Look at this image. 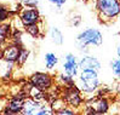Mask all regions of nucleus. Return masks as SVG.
<instances>
[{
	"label": "nucleus",
	"instance_id": "obj_1",
	"mask_svg": "<svg viewBox=\"0 0 120 115\" xmlns=\"http://www.w3.org/2000/svg\"><path fill=\"white\" fill-rule=\"evenodd\" d=\"M75 85L82 92L84 96H86L89 99L92 98V96L101 87V79L98 75V71L80 70L79 76L75 80Z\"/></svg>",
	"mask_w": 120,
	"mask_h": 115
},
{
	"label": "nucleus",
	"instance_id": "obj_2",
	"mask_svg": "<svg viewBox=\"0 0 120 115\" xmlns=\"http://www.w3.org/2000/svg\"><path fill=\"white\" fill-rule=\"evenodd\" d=\"M103 42V34L97 28H86L76 37L78 50L82 55H87L91 47H100Z\"/></svg>",
	"mask_w": 120,
	"mask_h": 115
},
{
	"label": "nucleus",
	"instance_id": "obj_3",
	"mask_svg": "<svg viewBox=\"0 0 120 115\" xmlns=\"http://www.w3.org/2000/svg\"><path fill=\"white\" fill-rule=\"evenodd\" d=\"M98 17L103 23H109L120 15V0H96Z\"/></svg>",
	"mask_w": 120,
	"mask_h": 115
},
{
	"label": "nucleus",
	"instance_id": "obj_4",
	"mask_svg": "<svg viewBox=\"0 0 120 115\" xmlns=\"http://www.w3.org/2000/svg\"><path fill=\"white\" fill-rule=\"evenodd\" d=\"M62 99L64 100L67 107H70L73 109L79 110L82 104L86 102L85 96H82V92L78 89V86L74 84L72 86H66L62 91Z\"/></svg>",
	"mask_w": 120,
	"mask_h": 115
},
{
	"label": "nucleus",
	"instance_id": "obj_5",
	"mask_svg": "<svg viewBox=\"0 0 120 115\" xmlns=\"http://www.w3.org/2000/svg\"><path fill=\"white\" fill-rule=\"evenodd\" d=\"M28 82L40 91L49 92L53 89L55 78L50 73H46V71H35L29 76Z\"/></svg>",
	"mask_w": 120,
	"mask_h": 115
},
{
	"label": "nucleus",
	"instance_id": "obj_6",
	"mask_svg": "<svg viewBox=\"0 0 120 115\" xmlns=\"http://www.w3.org/2000/svg\"><path fill=\"white\" fill-rule=\"evenodd\" d=\"M62 70L63 73L68 74L72 76L74 80L79 76L80 68H79V59L76 58V56L72 52H68L63 57V63H62Z\"/></svg>",
	"mask_w": 120,
	"mask_h": 115
},
{
	"label": "nucleus",
	"instance_id": "obj_7",
	"mask_svg": "<svg viewBox=\"0 0 120 115\" xmlns=\"http://www.w3.org/2000/svg\"><path fill=\"white\" fill-rule=\"evenodd\" d=\"M19 21L23 27H29L40 23L41 16L37 7H24L19 11Z\"/></svg>",
	"mask_w": 120,
	"mask_h": 115
},
{
	"label": "nucleus",
	"instance_id": "obj_8",
	"mask_svg": "<svg viewBox=\"0 0 120 115\" xmlns=\"http://www.w3.org/2000/svg\"><path fill=\"white\" fill-rule=\"evenodd\" d=\"M86 104L92 108L96 113L101 114V115H105L110 109L109 99L107 97H103V96H97V97L90 98L86 100Z\"/></svg>",
	"mask_w": 120,
	"mask_h": 115
},
{
	"label": "nucleus",
	"instance_id": "obj_9",
	"mask_svg": "<svg viewBox=\"0 0 120 115\" xmlns=\"http://www.w3.org/2000/svg\"><path fill=\"white\" fill-rule=\"evenodd\" d=\"M79 68L80 70H94L100 71L102 69V62L92 55H82L79 59Z\"/></svg>",
	"mask_w": 120,
	"mask_h": 115
},
{
	"label": "nucleus",
	"instance_id": "obj_10",
	"mask_svg": "<svg viewBox=\"0 0 120 115\" xmlns=\"http://www.w3.org/2000/svg\"><path fill=\"white\" fill-rule=\"evenodd\" d=\"M28 98V95L27 92H21V93H17V95L12 96L8 102H6V109H9L11 111H13L15 114H18L21 115V111H22V108H23V104H24V100Z\"/></svg>",
	"mask_w": 120,
	"mask_h": 115
},
{
	"label": "nucleus",
	"instance_id": "obj_11",
	"mask_svg": "<svg viewBox=\"0 0 120 115\" xmlns=\"http://www.w3.org/2000/svg\"><path fill=\"white\" fill-rule=\"evenodd\" d=\"M47 103L44 102H39V100H35L30 97H28L24 100V104L22 108V111H21V115H37L39 114L41 110L44 109V107Z\"/></svg>",
	"mask_w": 120,
	"mask_h": 115
},
{
	"label": "nucleus",
	"instance_id": "obj_12",
	"mask_svg": "<svg viewBox=\"0 0 120 115\" xmlns=\"http://www.w3.org/2000/svg\"><path fill=\"white\" fill-rule=\"evenodd\" d=\"M19 50H21V47L15 45V44H12V42L9 44V45H6L1 51L3 61L8 62V63H11V64L17 63L18 56H19Z\"/></svg>",
	"mask_w": 120,
	"mask_h": 115
},
{
	"label": "nucleus",
	"instance_id": "obj_13",
	"mask_svg": "<svg viewBox=\"0 0 120 115\" xmlns=\"http://www.w3.org/2000/svg\"><path fill=\"white\" fill-rule=\"evenodd\" d=\"M58 57L55 52H46L44 56V64H45V68L46 70H55L56 67L58 64Z\"/></svg>",
	"mask_w": 120,
	"mask_h": 115
},
{
	"label": "nucleus",
	"instance_id": "obj_14",
	"mask_svg": "<svg viewBox=\"0 0 120 115\" xmlns=\"http://www.w3.org/2000/svg\"><path fill=\"white\" fill-rule=\"evenodd\" d=\"M12 33V26L8 22L0 23V45L5 44L10 38Z\"/></svg>",
	"mask_w": 120,
	"mask_h": 115
},
{
	"label": "nucleus",
	"instance_id": "obj_15",
	"mask_svg": "<svg viewBox=\"0 0 120 115\" xmlns=\"http://www.w3.org/2000/svg\"><path fill=\"white\" fill-rule=\"evenodd\" d=\"M49 35H50V39H51V41L53 42L55 45H62L63 44L64 38H63L62 32L58 29L57 27H51L50 30H49Z\"/></svg>",
	"mask_w": 120,
	"mask_h": 115
},
{
	"label": "nucleus",
	"instance_id": "obj_16",
	"mask_svg": "<svg viewBox=\"0 0 120 115\" xmlns=\"http://www.w3.org/2000/svg\"><path fill=\"white\" fill-rule=\"evenodd\" d=\"M109 67L112 70V75L114 76L115 80H118L120 82V58L116 57V58H113L109 63Z\"/></svg>",
	"mask_w": 120,
	"mask_h": 115
},
{
	"label": "nucleus",
	"instance_id": "obj_17",
	"mask_svg": "<svg viewBox=\"0 0 120 115\" xmlns=\"http://www.w3.org/2000/svg\"><path fill=\"white\" fill-rule=\"evenodd\" d=\"M56 80L58 81L60 86H63V87H66V86H72V85L75 84V80H74V79H73L72 76H69L68 74L63 73V71L57 75Z\"/></svg>",
	"mask_w": 120,
	"mask_h": 115
},
{
	"label": "nucleus",
	"instance_id": "obj_18",
	"mask_svg": "<svg viewBox=\"0 0 120 115\" xmlns=\"http://www.w3.org/2000/svg\"><path fill=\"white\" fill-rule=\"evenodd\" d=\"M43 23L41 21L40 23L38 24H33V26H29V27H24V29L27 32V34H29L32 38H38L41 35V28H40V24Z\"/></svg>",
	"mask_w": 120,
	"mask_h": 115
},
{
	"label": "nucleus",
	"instance_id": "obj_19",
	"mask_svg": "<svg viewBox=\"0 0 120 115\" xmlns=\"http://www.w3.org/2000/svg\"><path fill=\"white\" fill-rule=\"evenodd\" d=\"M29 55H30V51L27 47H23V46L21 47L19 56H18V59H17V66H23V64H26V62L29 58Z\"/></svg>",
	"mask_w": 120,
	"mask_h": 115
},
{
	"label": "nucleus",
	"instance_id": "obj_20",
	"mask_svg": "<svg viewBox=\"0 0 120 115\" xmlns=\"http://www.w3.org/2000/svg\"><path fill=\"white\" fill-rule=\"evenodd\" d=\"M56 115H80V113H79V110L73 109V108L66 105V107H63L62 109L56 111Z\"/></svg>",
	"mask_w": 120,
	"mask_h": 115
},
{
	"label": "nucleus",
	"instance_id": "obj_21",
	"mask_svg": "<svg viewBox=\"0 0 120 115\" xmlns=\"http://www.w3.org/2000/svg\"><path fill=\"white\" fill-rule=\"evenodd\" d=\"M10 17V11L5 5L0 4V23H5Z\"/></svg>",
	"mask_w": 120,
	"mask_h": 115
},
{
	"label": "nucleus",
	"instance_id": "obj_22",
	"mask_svg": "<svg viewBox=\"0 0 120 115\" xmlns=\"http://www.w3.org/2000/svg\"><path fill=\"white\" fill-rule=\"evenodd\" d=\"M18 1L24 7H38V5L40 4V0H18Z\"/></svg>",
	"mask_w": 120,
	"mask_h": 115
},
{
	"label": "nucleus",
	"instance_id": "obj_23",
	"mask_svg": "<svg viewBox=\"0 0 120 115\" xmlns=\"http://www.w3.org/2000/svg\"><path fill=\"white\" fill-rule=\"evenodd\" d=\"M37 115H56V111L51 108V105L46 104V105L44 107V109L41 110L39 114H37Z\"/></svg>",
	"mask_w": 120,
	"mask_h": 115
},
{
	"label": "nucleus",
	"instance_id": "obj_24",
	"mask_svg": "<svg viewBox=\"0 0 120 115\" xmlns=\"http://www.w3.org/2000/svg\"><path fill=\"white\" fill-rule=\"evenodd\" d=\"M47 1L52 5H55V6H57L58 9H61L62 6L67 3V0H47Z\"/></svg>",
	"mask_w": 120,
	"mask_h": 115
},
{
	"label": "nucleus",
	"instance_id": "obj_25",
	"mask_svg": "<svg viewBox=\"0 0 120 115\" xmlns=\"http://www.w3.org/2000/svg\"><path fill=\"white\" fill-rule=\"evenodd\" d=\"M80 21H81L80 16H75V17H72V18H70V24H72V26H74V27H78V26L80 24Z\"/></svg>",
	"mask_w": 120,
	"mask_h": 115
},
{
	"label": "nucleus",
	"instance_id": "obj_26",
	"mask_svg": "<svg viewBox=\"0 0 120 115\" xmlns=\"http://www.w3.org/2000/svg\"><path fill=\"white\" fill-rule=\"evenodd\" d=\"M1 115H18V114H15L13 111L9 110V109H6V108H4L3 111H1Z\"/></svg>",
	"mask_w": 120,
	"mask_h": 115
},
{
	"label": "nucleus",
	"instance_id": "obj_27",
	"mask_svg": "<svg viewBox=\"0 0 120 115\" xmlns=\"http://www.w3.org/2000/svg\"><path fill=\"white\" fill-rule=\"evenodd\" d=\"M116 55H118V57L120 58V42H119L118 46H116Z\"/></svg>",
	"mask_w": 120,
	"mask_h": 115
},
{
	"label": "nucleus",
	"instance_id": "obj_28",
	"mask_svg": "<svg viewBox=\"0 0 120 115\" xmlns=\"http://www.w3.org/2000/svg\"><path fill=\"white\" fill-rule=\"evenodd\" d=\"M116 95L120 97V82L118 84V86H116Z\"/></svg>",
	"mask_w": 120,
	"mask_h": 115
},
{
	"label": "nucleus",
	"instance_id": "obj_29",
	"mask_svg": "<svg viewBox=\"0 0 120 115\" xmlns=\"http://www.w3.org/2000/svg\"><path fill=\"white\" fill-rule=\"evenodd\" d=\"M3 98V96H1V93H0V99H1Z\"/></svg>",
	"mask_w": 120,
	"mask_h": 115
}]
</instances>
